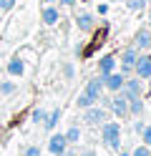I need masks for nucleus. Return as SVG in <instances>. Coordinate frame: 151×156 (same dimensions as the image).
Listing matches in <instances>:
<instances>
[{
  "label": "nucleus",
  "instance_id": "5",
  "mask_svg": "<svg viewBox=\"0 0 151 156\" xmlns=\"http://www.w3.org/2000/svg\"><path fill=\"white\" fill-rule=\"evenodd\" d=\"M66 146H68V141H66V133H53V136L48 139V151L53 154V156L63 154V151H66Z\"/></svg>",
  "mask_w": 151,
  "mask_h": 156
},
{
  "label": "nucleus",
  "instance_id": "20",
  "mask_svg": "<svg viewBox=\"0 0 151 156\" xmlns=\"http://www.w3.org/2000/svg\"><path fill=\"white\" fill-rule=\"evenodd\" d=\"M13 8H15V0H0V13L13 10Z\"/></svg>",
  "mask_w": 151,
  "mask_h": 156
},
{
  "label": "nucleus",
  "instance_id": "10",
  "mask_svg": "<svg viewBox=\"0 0 151 156\" xmlns=\"http://www.w3.org/2000/svg\"><path fill=\"white\" fill-rule=\"evenodd\" d=\"M113 68H116V58H113V55H103V58L98 61V71H101V76L111 73Z\"/></svg>",
  "mask_w": 151,
  "mask_h": 156
},
{
  "label": "nucleus",
  "instance_id": "11",
  "mask_svg": "<svg viewBox=\"0 0 151 156\" xmlns=\"http://www.w3.org/2000/svg\"><path fill=\"white\" fill-rule=\"evenodd\" d=\"M8 73H10V76H15V78H20V76L25 73L23 61H20V58H10V63H8Z\"/></svg>",
  "mask_w": 151,
  "mask_h": 156
},
{
  "label": "nucleus",
  "instance_id": "4",
  "mask_svg": "<svg viewBox=\"0 0 151 156\" xmlns=\"http://www.w3.org/2000/svg\"><path fill=\"white\" fill-rule=\"evenodd\" d=\"M134 71L136 76L144 81V78H151V55H138L136 63H134Z\"/></svg>",
  "mask_w": 151,
  "mask_h": 156
},
{
  "label": "nucleus",
  "instance_id": "22",
  "mask_svg": "<svg viewBox=\"0 0 151 156\" xmlns=\"http://www.w3.org/2000/svg\"><path fill=\"white\" fill-rule=\"evenodd\" d=\"M141 139H144L146 146H151V126H144V131H141Z\"/></svg>",
  "mask_w": 151,
  "mask_h": 156
},
{
  "label": "nucleus",
  "instance_id": "23",
  "mask_svg": "<svg viewBox=\"0 0 151 156\" xmlns=\"http://www.w3.org/2000/svg\"><path fill=\"white\" fill-rule=\"evenodd\" d=\"M131 156H151V151H149V146L144 144V146H138V149H134V154Z\"/></svg>",
  "mask_w": 151,
  "mask_h": 156
},
{
  "label": "nucleus",
  "instance_id": "8",
  "mask_svg": "<svg viewBox=\"0 0 151 156\" xmlns=\"http://www.w3.org/2000/svg\"><path fill=\"white\" fill-rule=\"evenodd\" d=\"M101 91H103V78H93V81H88V86H86V96L88 98H93V101H98L101 98Z\"/></svg>",
  "mask_w": 151,
  "mask_h": 156
},
{
  "label": "nucleus",
  "instance_id": "18",
  "mask_svg": "<svg viewBox=\"0 0 151 156\" xmlns=\"http://www.w3.org/2000/svg\"><path fill=\"white\" fill-rule=\"evenodd\" d=\"M126 5L131 8V10H141V8L146 5V0H126Z\"/></svg>",
  "mask_w": 151,
  "mask_h": 156
},
{
  "label": "nucleus",
  "instance_id": "19",
  "mask_svg": "<svg viewBox=\"0 0 151 156\" xmlns=\"http://www.w3.org/2000/svg\"><path fill=\"white\" fill-rule=\"evenodd\" d=\"M13 91H15V83H10V81L0 83V93H5V96H8V93H13Z\"/></svg>",
  "mask_w": 151,
  "mask_h": 156
},
{
  "label": "nucleus",
  "instance_id": "27",
  "mask_svg": "<svg viewBox=\"0 0 151 156\" xmlns=\"http://www.w3.org/2000/svg\"><path fill=\"white\" fill-rule=\"evenodd\" d=\"M83 156H96V154H93V151H86V154H83Z\"/></svg>",
  "mask_w": 151,
  "mask_h": 156
},
{
  "label": "nucleus",
  "instance_id": "21",
  "mask_svg": "<svg viewBox=\"0 0 151 156\" xmlns=\"http://www.w3.org/2000/svg\"><path fill=\"white\" fill-rule=\"evenodd\" d=\"M33 121H35V123H43V121H45V111H43V108H35V111H33Z\"/></svg>",
  "mask_w": 151,
  "mask_h": 156
},
{
  "label": "nucleus",
  "instance_id": "29",
  "mask_svg": "<svg viewBox=\"0 0 151 156\" xmlns=\"http://www.w3.org/2000/svg\"><path fill=\"white\" fill-rule=\"evenodd\" d=\"M43 3H53V0H43Z\"/></svg>",
  "mask_w": 151,
  "mask_h": 156
},
{
  "label": "nucleus",
  "instance_id": "28",
  "mask_svg": "<svg viewBox=\"0 0 151 156\" xmlns=\"http://www.w3.org/2000/svg\"><path fill=\"white\" fill-rule=\"evenodd\" d=\"M149 25H151V13H149Z\"/></svg>",
  "mask_w": 151,
  "mask_h": 156
},
{
  "label": "nucleus",
  "instance_id": "13",
  "mask_svg": "<svg viewBox=\"0 0 151 156\" xmlns=\"http://www.w3.org/2000/svg\"><path fill=\"white\" fill-rule=\"evenodd\" d=\"M58 121H60V108H53L50 113H45V121H43V126H45L48 131H53Z\"/></svg>",
  "mask_w": 151,
  "mask_h": 156
},
{
  "label": "nucleus",
  "instance_id": "9",
  "mask_svg": "<svg viewBox=\"0 0 151 156\" xmlns=\"http://www.w3.org/2000/svg\"><path fill=\"white\" fill-rule=\"evenodd\" d=\"M76 25H78L83 33H91V30H93V25H96V20H93V15H91V13H81V15L76 18Z\"/></svg>",
  "mask_w": 151,
  "mask_h": 156
},
{
  "label": "nucleus",
  "instance_id": "3",
  "mask_svg": "<svg viewBox=\"0 0 151 156\" xmlns=\"http://www.w3.org/2000/svg\"><path fill=\"white\" fill-rule=\"evenodd\" d=\"M83 121L91 123V126H96V123H103L106 121V111L103 108H98V106H88V108H83Z\"/></svg>",
  "mask_w": 151,
  "mask_h": 156
},
{
  "label": "nucleus",
  "instance_id": "24",
  "mask_svg": "<svg viewBox=\"0 0 151 156\" xmlns=\"http://www.w3.org/2000/svg\"><path fill=\"white\" fill-rule=\"evenodd\" d=\"M23 156H43V154H40V146H28Z\"/></svg>",
  "mask_w": 151,
  "mask_h": 156
},
{
  "label": "nucleus",
  "instance_id": "15",
  "mask_svg": "<svg viewBox=\"0 0 151 156\" xmlns=\"http://www.w3.org/2000/svg\"><path fill=\"white\" fill-rule=\"evenodd\" d=\"M40 18H43V23H45V25H56L60 15H58V10H56V8H45V10L40 13Z\"/></svg>",
  "mask_w": 151,
  "mask_h": 156
},
{
  "label": "nucleus",
  "instance_id": "1",
  "mask_svg": "<svg viewBox=\"0 0 151 156\" xmlns=\"http://www.w3.org/2000/svg\"><path fill=\"white\" fill-rule=\"evenodd\" d=\"M101 139H103L106 146L118 149L121 146V123H103L101 126Z\"/></svg>",
  "mask_w": 151,
  "mask_h": 156
},
{
  "label": "nucleus",
  "instance_id": "2",
  "mask_svg": "<svg viewBox=\"0 0 151 156\" xmlns=\"http://www.w3.org/2000/svg\"><path fill=\"white\" fill-rule=\"evenodd\" d=\"M108 108L116 113V119H126V116H128V98L116 91L113 98H108Z\"/></svg>",
  "mask_w": 151,
  "mask_h": 156
},
{
  "label": "nucleus",
  "instance_id": "6",
  "mask_svg": "<svg viewBox=\"0 0 151 156\" xmlns=\"http://www.w3.org/2000/svg\"><path fill=\"white\" fill-rule=\"evenodd\" d=\"M136 58H138V51H136V48L124 51V55H121V71H124V73H131V71H134Z\"/></svg>",
  "mask_w": 151,
  "mask_h": 156
},
{
  "label": "nucleus",
  "instance_id": "16",
  "mask_svg": "<svg viewBox=\"0 0 151 156\" xmlns=\"http://www.w3.org/2000/svg\"><path fill=\"white\" fill-rule=\"evenodd\" d=\"M66 141H68V144H76V141H81V129H78V126H70V129H68V133H66Z\"/></svg>",
  "mask_w": 151,
  "mask_h": 156
},
{
  "label": "nucleus",
  "instance_id": "17",
  "mask_svg": "<svg viewBox=\"0 0 151 156\" xmlns=\"http://www.w3.org/2000/svg\"><path fill=\"white\" fill-rule=\"evenodd\" d=\"M93 103H96V101H93V98H88L86 93H81V96H78V101H76L78 108H88V106H93Z\"/></svg>",
  "mask_w": 151,
  "mask_h": 156
},
{
  "label": "nucleus",
  "instance_id": "12",
  "mask_svg": "<svg viewBox=\"0 0 151 156\" xmlns=\"http://www.w3.org/2000/svg\"><path fill=\"white\" fill-rule=\"evenodd\" d=\"M136 48H141V51H146V48H151V33L149 30H141L136 33Z\"/></svg>",
  "mask_w": 151,
  "mask_h": 156
},
{
  "label": "nucleus",
  "instance_id": "14",
  "mask_svg": "<svg viewBox=\"0 0 151 156\" xmlns=\"http://www.w3.org/2000/svg\"><path fill=\"white\" fill-rule=\"evenodd\" d=\"M128 113H134V116H141V113H144V101H141V96L128 98Z\"/></svg>",
  "mask_w": 151,
  "mask_h": 156
},
{
  "label": "nucleus",
  "instance_id": "7",
  "mask_svg": "<svg viewBox=\"0 0 151 156\" xmlns=\"http://www.w3.org/2000/svg\"><path fill=\"white\" fill-rule=\"evenodd\" d=\"M101 78H103V88L113 91V93H116L121 86H124V81H126L124 76H118V73H113V71H111V73H106V76H101Z\"/></svg>",
  "mask_w": 151,
  "mask_h": 156
},
{
  "label": "nucleus",
  "instance_id": "25",
  "mask_svg": "<svg viewBox=\"0 0 151 156\" xmlns=\"http://www.w3.org/2000/svg\"><path fill=\"white\" fill-rule=\"evenodd\" d=\"M63 73H66L68 78H73V66H63Z\"/></svg>",
  "mask_w": 151,
  "mask_h": 156
},
{
  "label": "nucleus",
  "instance_id": "26",
  "mask_svg": "<svg viewBox=\"0 0 151 156\" xmlns=\"http://www.w3.org/2000/svg\"><path fill=\"white\" fill-rule=\"evenodd\" d=\"M60 3H63V5H68V8H70V5H76V0H60Z\"/></svg>",
  "mask_w": 151,
  "mask_h": 156
}]
</instances>
